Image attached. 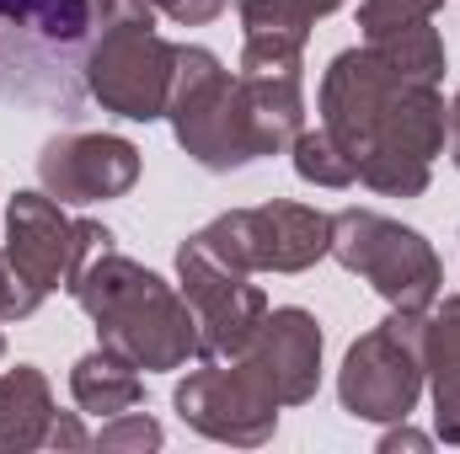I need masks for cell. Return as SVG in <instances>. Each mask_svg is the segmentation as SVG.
<instances>
[{"instance_id":"cell-4","label":"cell","mask_w":460,"mask_h":454,"mask_svg":"<svg viewBox=\"0 0 460 454\" xmlns=\"http://www.w3.org/2000/svg\"><path fill=\"white\" fill-rule=\"evenodd\" d=\"M332 257L348 273H358L391 310L423 316L439 300L445 267L439 251L402 220H385L375 209H343L332 214Z\"/></svg>"},{"instance_id":"cell-25","label":"cell","mask_w":460,"mask_h":454,"mask_svg":"<svg viewBox=\"0 0 460 454\" xmlns=\"http://www.w3.org/2000/svg\"><path fill=\"white\" fill-rule=\"evenodd\" d=\"M434 439L407 428V423H385V439H380V454H396V450H429Z\"/></svg>"},{"instance_id":"cell-21","label":"cell","mask_w":460,"mask_h":454,"mask_svg":"<svg viewBox=\"0 0 460 454\" xmlns=\"http://www.w3.org/2000/svg\"><path fill=\"white\" fill-rule=\"evenodd\" d=\"M166 444V428L150 417V412H118L102 423V433H92V450H108V454H145V450H161Z\"/></svg>"},{"instance_id":"cell-10","label":"cell","mask_w":460,"mask_h":454,"mask_svg":"<svg viewBox=\"0 0 460 454\" xmlns=\"http://www.w3.org/2000/svg\"><path fill=\"white\" fill-rule=\"evenodd\" d=\"M177 417L215 439V444H235V450H257L279 433V396L257 380V369L246 358H204V369H193L177 390H172Z\"/></svg>"},{"instance_id":"cell-27","label":"cell","mask_w":460,"mask_h":454,"mask_svg":"<svg viewBox=\"0 0 460 454\" xmlns=\"http://www.w3.org/2000/svg\"><path fill=\"white\" fill-rule=\"evenodd\" d=\"M300 5H305V11H311V16H332V11H338V5H348V0H300Z\"/></svg>"},{"instance_id":"cell-26","label":"cell","mask_w":460,"mask_h":454,"mask_svg":"<svg viewBox=\"0 0 460 454\" xmlns=\"http://www.w3.org/2000/svg\"><path fill=\"white\" fill-rule=\"evenodd\" d=\"M450 161H456V171H460V92H456V102H450Z\"/></svg>"},{"instance_id":"cell-15","label":"cell","mask_w":460,"mask_h":454,"mask_svg":"<svg viewBox=\"0 0 460 454\" xmlns=\"http://www.w3.org/2000/svg\"><path fill=\"white\" fill-rule=\"evenodd\" d=\"M235 11H241V70L246 75L300 70V54L316 22L300 0H235Z\"/></svg>"},{"instance_id":"cell-22","label":"cell","mask_w":460,"mask_h":454,"mask_svg":"<svg viewBox=\"0 0 460 454\" xmlns=\"http://www.w3.org/2000/svg\"><path fill=\"white\" fill-rule=\"evenodd\" d=\"M445 0H358V32L364 38H380V32H396V27H412V22H434Z\"/></svg>"},{"instance_id":"cell-2","label":"cell","mask_w":460,"mask_h":454,"mask_svg":"<svg viewBox=\"0 0 460 454\" xmlns=\"http://www.w3.org/2000/svg\"><path fill=\"white\" fill-rule=\"evenodd\" d=\"M70 294L92 316L97 347L118 353L123 363H134L145 374H172L199 358V321H193V305L182 300V289H172L161 273L123 257L118 246L97 251L75 273Z\"/></svg>"},{"instance_id":"cell-16","label":"cell","mask_w":460,"mask_h":454,"mask_svg":"<svg viewBox=\"0 0 460 454\" xmlns=\"http://www.w3.org/2000/svg\"><path fill=\"white\" fill-rule=\"evenodd\" d=\"M423 380L434 396V433L460 444V294H445L423 310Z\"/></svg>"},{"instance_id":"cell-11","label":"cell","mask_w":460,"mask_h":454,"mask_svg":"<svg viewBox=\"0 0 460 454\" xmlns=\"http://www.w3.org/2000/svg\"><path fill=\"white\" fill-rule=\"evenodd\" d=\"M177 289L199 321V363L204 358H241L252 347L262 316H268V294L252 284V273L226 267L220 257H209L188 235L177 246Z\"/></svg>"},{"instance_id":"cell-17","label":"cell","mask_w":460,"mask_h":454,"mask_svg":"<svg viewBox=\"0 0 460 454\" xmlns=\"http://www.w3.org/2000/svg\"><path fill=\"white\" fill-rule=\"evenodd\" d=\"M54 390L38 363H16L0 374V454H27L49 444Z\"/></svg>"},{"instance_id":"cell-20","label":"cell","mask_w":460,"mask_h":454,"mask_svg":"<svg viewBox=\"0 0 460 454\" xmlns=\"http://www.w3.org/2000/svg\"><path fill=\"white\" fill-rule=\"evenodd\" d=\"M289 155H295L300 182H311V188H353L358 182L353 155H348L327 128H300V139L289 144Z\"/></svg>"},{"instance_id":"cell-6","label":"cell","mask_w":460,"mask_h":454,"mask_svg":"<svg viewBox=\"0 0 460 454\" xmlns=\"http://www.w3.org/2000/svg\"><path fill=\"white\" fill-rule=\"evenodd\" d=\"M193 240L241 273H305L322 257H332V214L273 198L209 220L204 230H193Z\"/></svg>"},{"instance_id":"cell-1","label":"cell","mask_w":460,"mask_h":454,"mask_svg":"<svg viewBox=\"0 0 460 454\" xmlns=\"http://www.w3.org/2000/svg\"><path fill=\"white\" fill-rule=\"evenodd\" d=\"M322 128L358 166V182L385 198L429 193L434 155L445 150L450 108L439 86L402 81L369 43L343 48L322 75Z\"/></svg>"},{"instance_id":"cell-24","label":"cell","mask_w":460,"mask_h":454,"mask_svg":"<svg viewBox=\"0 0 460 454\" xmlns=\"http://www.w3.org/2000/svg\"><path fill=\"white\" fill-rule=\"evenodd\" d=\"M43 450H92V433L81 428L75 412H54V423H49V444H43Z\"/></svg>"},{"instance_id":"cell-5","label":"cell","mask_w":460,"mask_h":454,"mask_svg":"<svg viewBox=\"0 0 460 454\" xmlns=\"http://www.w3.org/2000/svg\"><path fill=\"white\" fill-rule=\"evenodd\" d=\"M423 316L391 310L348 347L338 369V401L358 423H407L429 390L423 380Z\"/></svg>"},{"instance_id":"cell-7","label":"cell","mask_w":460,"mask_h":454,"mask_svg":"<svg viewBox=\"0 0 460 454\" xmlns=\"http://www.w3.org/2000/svg\"><path fill=\"white\" fill-rule=\"evenodd\" d=\"M113 246V230L97 220H75L59 198H49L43 188H22L5 204V262L11 273L32 289V294H54L70 289L75 273Z\"/></svg>"},{"instance_id":"cell-8","label":"cell","mask_w":460,"mask_h":454,"mask_svg":"<svg viewBox=\"0 0 460 454\" xmlns=\"http://www.w3.org/2000/svg\"><path fill=\"white\" fill-rule=\"evenodd\" d=\"M172 75H177V43H166L155 22H102L86 48V97L128 123L166 118Z\"/></svg>"},{"instance_id":"cell-23","label":"cell","mask_w":460,"mask_h":454,"mask_svg":"<svg viewBox=\"0 0 460 454\" xmlns=\"http://www.w3.org/2000/svg\"><path fill=\"white\" fill-rule=\"evenodd\" d=\"M150 11L177 22V27H209L226 11V0H150Z\"/></svg>"},{"instance_id":"cell-18","label":"cell","mask_w":460,"mask_h":454,"mask_svg":"<svg viewBox=\"0 0 460 454\" xmlns=\"http://www.w3.org/2000/svg\"><path fill=\"white\" fill-rule=\"evenodd\" d=\"M70 396H75V406L86 412V417H118V412H128V406H139L145 401V380H139V369L134 363H123L118 353L108 347H92L86 358H75V369H70Z\"/></svg>"},{"instance_id":"cell-3","label":"cell","mask_w":460,"mask_h":454,"mask_svg":"<svg viewBox=\"0 0 460 454\" xmlns=\"http://www.w3.org/2000/svg\"><path fill=\"white\" fill-rule=\"evenodd\" d=\"M97 27V0H0V102L75 113Z\"/></svg>"},{"instance_id":"cell-14","label":"cell","mask_w":460,"mask_h":454,"mask_svg":"<svg viewBox=\"0 0 460 454\" xmlns=\"http://www.w3.org/2000/svg\"><path fill=\"white\" fill-rule=\"evenodd\" d=\"M235 128H241V150L246 161L279 155L300 139L305 128V86L300 70H279V75H235Z\"/></svg>"},{"instance_id":"cell-9","label":"cell","mask_w":460,"mask_h":454,"mask_svg":"<svg viewBox=\"0 0 460 454\" xmlns=\"http://www.w3.org/2000/svg\"><path fill=\"white\" fill-rule=\"evenodd\" d=\"M166 118H172L177 144L204 171H241V166H252L246 150H241V128H235V75L220 65L215 48L177 43V75H172Z\"/></svg>"},{"instance_id":"cell-13","label":"cell","mask_w":460,"mask_h":454,"mask_svg":"<svg viewBox=\"0 0 460 454\" xmlns=\"http://www.w3.org/2000/svg\"><path fill=\"white\" fill-rule=\"evenodd\" d=\"M322 321L300 305H279L262 316L252 347L241 353L257 380L279 396V406H305L322 385Z\"/></svg>"},{"instance_id":"cell-19","label":"cell","mask_w":460,"mask_h":454,"mask_svg":"<svg viewBox=\"0 0 460 454\" xmlns=\"http://www.w3.org/2000/svg\"><path fill=\"white\" fill-rule=\"evenodd\" d=\"M402 81H423V86H439L445 81V38L434 22H412V27H396V32H380V38H364Z\"/></svg>"},{"instance_id":"cell-28","label":"cell","mask_w":460,"mask_h":454,"mask_svg":"<svg viewBox=\"0 0 460 454\" xmlns=\"http://www.w3.org/2000/svg\"><path fill=\"white\" fill-rule=\"evenodd\" d=\"M0 358H5V337H0Z\"/></svg>"},{"instance_id":"cell-12","label":"cell","mask_w":460,"mask_h":454,"mask_svg":"<svg viewBox=\"0 0 460 454\" xmlns=\"http://www.w3.org/2000/svg\"><path fill=\"white\" fill-rule=\"evenodd\" d=\"M139 182V144L123 134H54L38 150V188L65 209L123 198Z\"/></svg>"}]
</instances>
